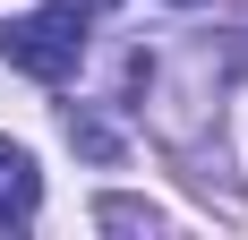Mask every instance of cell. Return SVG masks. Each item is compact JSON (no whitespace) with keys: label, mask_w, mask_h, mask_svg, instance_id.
<instances>
[{"label":"cell","mask_w":248,"mask_h":240,"mask_svg":"<svg viewBox=\"0 0 248 240\" xmlns=\"http://www.w3.org/2000/svg\"><path fill=\"white\" fill-rule=\"evenodd\" d=\"M103 0H51V9H26V17L0 26V60L26 77H43V86H69L77 60H86V26H94Z\"/></svg>","instance_id":"obj_1"},{"label":"cell","mask_w":248,"mask_h":240,"mask_svg":"<svg viewBox=\"0 0 248 240\" xmlns=\"http://www.w3.org/2000/svg\"><path fill=\"white\" fill-rule=\"evenodd\" d=\"M34 197H43V180H34V154L0 137V223H26V215H34Z\"/></svg>","instance_id":"obj_2"},{"label":"cell","mask_w":248,"mask_h":240,"mask_svg":"<svg viewBox=\"0 0 248 240\" xmlns=\"http://www.w3.org/2000/svg\"><path fill=\"white\" fill-rule=\"evenodd\" d=\"M94 223H103V232H154L163 215H154L146 197H103V206H94Z\"/></svg>","instance_id":"obj_3"},{"label":"cell","mask_w":248,"mask_h":240,"mask_svg":"<svg viewBox=\"0 0 248 240\" xmlns=\"http://www.w3.org/2000/svg\"><path fill=\"white\" fill-rule=\"evenodd\" d=\"M69 137L86 146V154H94V163H111V154H120V137H111V129H103V120H86V112H69Z\"/></svg>","instance_id":"obj_4"},{"label":"cell","mask_w":248,"mask_h":240,"mask_svg":"<svg viewBox=\"0 0 248 240\" xmlns=\"http://www.w3.org/2000/svg\"><path fill=\"white\" fill-rule=\"evenodd\" d=\"M180 9H197V0H180Z\"/></svg>","instance_id":"obj_5"}]
</instances>
